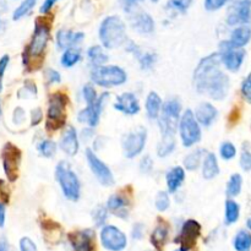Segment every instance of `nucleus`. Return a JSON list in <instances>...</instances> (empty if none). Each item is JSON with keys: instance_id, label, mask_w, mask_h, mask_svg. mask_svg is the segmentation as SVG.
<instances>
[{"instance_id": "nucleus-50", "label": "nucleus", "mask_w": 251, "mask_h": 251, "mask_svg": "<svg viewBox=\"0 0 251 251\" xmlns=\"http://www.w3.org/2000/svg\"><path fill=\"white\" fill-rule=\"evenodd\" d=\"M10 58L9 55H4L0 59V92L2 91V77H4L5 70H6L7 65H9Z\"/></svg>"}, {"instance_id": "nucleus-2", "label": "nucleus", "mask_w": 251, "mask_h": 251, "mask_svg": "<svg viewBox=\"0 0 251 251\" xmlns=\"http://www.w3.org/2000/svg\"><path fill=\"white\" fill-rule=\"evenodd\" d=\"M100 39L105 49H114L126 41V26L119 16H108L100 26Z\"/></svg>"}, {"instance_id": "nucleus-48", "label": "nucleus", "mask_w": 251, "mask_h": 251, "mask_svg": "<svg viewBox=\"0 0 251 251\" xmlns=\"http://www.w3.org/2000/svg\"><path fill=\"white\" fill-rule=\"evenodd\" d=\"M140 169H141L142 173L145 174L151 173L152 169H153V161H152L151 157L145 156L144 158L141 159V162H140Z\"/></svg>"}, {"instance_id": "nucleus-17", "label": "nucleus", "mask_w": 251, "mask_h": 251, "mask_svg": "<svg viewBox=\"0 0 251 251\" xmlns=\"http://www.w3.org/2000/svg\"><path fill=\"white\" fill-rule=\"evenodd\" d=\"M59 146H60L61 151L65 154H68L69 157H74L77 154L78 150H80V145H78V136L75 127L69 125L64 130L60 142H59Z\"/></svg>"}, {"instance_id": "nucleus-22", "label": "nucleus", "mask_w": 251, "mask_h": 251, "mask_svg": "<svg viewBox=\"0 0 251 251\" xmlns=\"http://www.w3.org/2000/svg\"><path fill=\"white\" fill-rule=\"evenodd\" d=\"M102 108H100L97 105V103L95 104L87 105L86 108L81 109L77 114V120L83 124H87L88 126L96 127L100 123V113H102Z\"/></svg>"}, {"instance_id": "nucleus-3", "label": "nucleus", "mask_w": 251, "mask_h": 251, "mask_svg": "<svg viewBox=\"0 0 251 251\" xmlns=\"http://www.w3.org/2000/svg\"><path fill=\"white\" fill-rule=\"evenodd\" d=\"M49 37H50V22L46 17H39L36 21L31 43L27 47L26 54H25V64L27 63V60L43 56L47 44L49 42Z\"/></svg>"}, {"instance_id": "nucleus-47", "label": "nucleus", "mask_w": 251, "mask_h": 251, "mask_svg": "<svg viewBox=\"0 0 251 251\" xmlns=\"http://www.w3.org/2000/svg\"><path fill=\"white\" fill-rule=\"evenodd\" d=\"M240 167L243 171L250 172L251 171V152L243 151L240 154Z\"/></svg>"}, {"instance_id": "nucleus-38", "label": "nucleus", "mask_w": 251, "mask_h": 251, "mask_svg": "<svg viewBox=\"0 0 251 251\" xmlns=\"http://www.w3.org/2000/svg\"><path fill=\"white\" fill-rule=\"evenodd\" d=\"M37 149L42 156L46 157V158H51L56 152V144L51 140H43L42 142H39Z\"/></svg>"}, {"instance_id": "nucleus-55", "label": "nucleus", "mask_w": 251, "mask_h": 251, "mask_svg": "<svg viewBox=\"0 0 251 251\" xmlns=\"http://www.w3.org/2000/svg\"><path fill=\"white\" fill-rule=\"evenodd\" d=\"M56 1H58V0H44L43 5H42V7H41V12L47 14V12L50 11V9L53 7V5L55 4Z\"/></svg>"}, {"instance_id": "nucleus-13", "label": "nucleus", "mask_w": 251, "mask_h": 251, "mask_svg": "<svg viewBox=\"0 0 251 251\" xmlns=\"http://www.w3.org/2000/svg\"><path fill=\"white\" fill-rule=\"evenodd\" d=\"M86 159H87L88 167H90V169L92 171V173L95 174L97 180L100 181L103 186L114 185V176H113L110 168L104 163V162L100 161V159L98 158L97 154H96L92 150H86Z\"/></svg>"}, {"instance_id": "nucleus-23", "label": "nucleus", "mask_w": 251, "mask_h": 251, "mask_svg": "<svg viewBox=\"0 0 251 251\" xmlns=\"http://www.w3.org/2000/svg\"><path fill=\"white\" fill-rule=\"evenodd\" d=\"M126 50L130 51V53H134L135 55L137 56L142 70H150V69L153 68V65L156 64L157 54L152 53V51H146V53H144V51H141L137 48V46L134 42H129Z\"/></svg>"}, {"instance_id": "nucleus-64", "label": "nucleus", "mask_w": 251, "mask_h": 251, "mask_svg": "<svg viewBox=\"0 0 251 251\" xmlns=\"http://www.w3.org/2000/svg\"><path fill=\"white\" fill-rule=\"evenodd\" d=\"M0 26H1V21H0Z\"/></svg>"}, {"instance_id": "nucleus-49", "label": "nucleus", "mask_w": 251, "mask_h": 251, "mask_svg": "<svg viewBox=\"0 0 251 251\" xmlns=\"http://www.w3.org/2000/svg\"><path fill=\"white\" fill-rule=\"evenodd\" d=\"M46 76L49 83H59L61 81V76L59 74V71L54 70V69H48L46 73Z\"/></svg>"}, {"instance_id": "nucleus-63", "label": "nucleus", "mask_w": 251, "mask_h": 251, "mask_svg": "<svg viewBox=\"0 0 251 251\" xmlns=\"http://www.w3.org/2000/svg\"><path fill=\"white\" fill-rule=\"evenodd\" d=\"M176 251H183L181 249H178V250H176Z\"/></svg>"}, {"instance_id": "nucleus-57", "label": "nucleus", "mask_w": 251, "mask_h": 251, "mask_svg": "<svg viewBox=\"0 0 251 251\" xmlns=\"http://www.w3.org/2000/svg\"><path fill=\"white\" fill-rule=\"evenodd\" d=\"M5 225V206L4 203L0 202V228L4 227Z\"/></svg>"}, {"instance_id": "nucleus-24", "label": "nucleus", "mask_w": 251, "mask_h": 251, "mask_svg": "<svg viewBox=\"0 0 251 251\" xmlns=\"http://www.w3.org/2000/svg\"><path fill=\"white\" fill-rule=\"evenodd\" d=\"M132 27L139 33L149 34L154 31V21L147 12H139L132 19Z\"/></svg>"}, {"instance_id": "nucleus-21", "label": "nucleus", "mask_w": 251, "mask_h": 251, "mask_svg": "<svg viewBox=\"0 0 251 251\" xmlns=\"http://www.w3.org/2000/svg\"><path fill=\"white\" fill-rule=\"evenodd\" d=\"M218 115V110L215 105H212L208 102H203L196 108L195 110V117L200 125L202 126H211L212 123L215 122L216 118Z\"/></svg>"}, {"instance_id": "nucleus-30", "label": "nucleus", "mask_w": 251, "mask_h": 251, "mask_svg": "<svg viewBox=\"0 0 251 251\" xmlns=\"http://www.w3.org/2000/svg\"><path fill=\"white\" fill-rule=\"evenodd\" d=\"M176 146V142L174 134H162V139L157 146V156L161 157V158L168 157L169 154L173 153Z\"/></svg>"}, {"instance_id": "nucleus-15", "label": "nucleus", "mask_w": 251, "mask_h": 251, "mask_svg": "<svg viewBox=\"0 0 251 251\" xmlns=\"http://www.w3.org/2000/svg\"><path fill=\"white\" fill-rule=\"evenodd\" d=\"M102 245L109 251H122L126 248L127 238L115 226H104L100 230Z\"/></svg>"}, {"instance_id": "nucleus-41", "label": "nucleus", "mask_w": 251, "mask_h": 251, "mask_svg": "<svg viewBox=\"0 0 251 251\" xmlns=\"http://www.w3.org/2000/svg\"><path fill=\"white\" fill-rule=\"evenodd\" d=\"M154 206L158 211L161 212H164L169 208L171 206V199H169L168 194L166 191H159L156 195V200H154Z\"/></svg>"}, {"instance_id": "nucleus-27", "label": "nucleus", "mask_w": 251, "mask_h": 251, "mask_svg": "<svg viewBox=\"0 0 251 251\" xmlns=\"http://www.w3.org/2000/svg\"><path fill=\"white\" fill-rule=\"evenodd\" d=\"M251 39V27L249 25H242V26L235 27L230 33L229 41L234 46L239 48H244Z\"/></svg>"}, {"instance_id": "nucleus-62", "label": "nucleus", "mask_w": 251, "mask_h": 251, "mask_svg": "<svg viewBox=\"0 0 251 251\" xmlns=\"http://www.w3.org/2000/svg\"><path fill=\"white\" fill-rule=\"evenodd\" d=\"M151 1L152 2H157V1H158V0H151Z\"/></svg>"}, {"instance_id": "nucleus-29", "label": "nucleus", "mask_w": 251, "mask_h": 251, "mask_svg": "<svg viewBox=\"0 0 251 251\" xmlns=\"http://www.w3.org/2000/svg\"><path fill=\"white\" fill-rule=\"evenodd\" d=\"M220 174V166L218 159L215 153H207L202 162V176L207 180L216 178Z\"/></svg>"}, {"instance_id": "nucleus-40", "label": "nucleus", "mask_w": 251, "mask_h": 251, "mask_svg": "<svg viewBox=\"0 0 251 251\" xmlns=\"http://www.w3.org/2000/svg\"><path fill=\"white\" fill-rule=\"evenodd\" d=\"M221 157H222L225 161H230V159L234 158L237 156V149H235L234 145L229 141H226L221 145L220 149Z\"/></svg>"}, {"instance_id": "nucleus-31", "label": "nucleus", "mask_w": 251, "mask_h": 251, "mask_svg": "<svg viewBox=\"0 0 251 251\" xmlns=\"http://www.w3.org/2000/svg\"><path fill=\"white\" fill-rule=\"evenodd\" d=\"M233 247L237 251H251V233L249 230H239L233 239Z\"/></svg>"}, {"instance_id": "nucleus-10", "label": "nucleus", "mask_w": 251, "mask_h": 251, "mask_svg": "<svg viewBox=\"0 0 251 251\" xmlns=\"http://www.w3.org/2000/svg\"><path fill=\"white\" fill-rule=\"evenodd\" d=\"M147 141V130L145 127H137L123 139V151L126 158H135L145 149Z\"/></svg>"}, {"instance_id": "nucleus-44", "label": "nucleus", "mask_w": 251, "mask_h": 251, "mask_svg": "<svg viewBox=\"0 0 251 251\" xmlns=\"http://www.w3.org/2000/svg\"><path fill=\"white\" fill-rule=\"evenodd\" d=\"M229 0H205V9L207 11H217L222 9Z\"/></svg>"}, {"instance_id": "nucleus-36", "label": "nucleus", "mask_w": 251, "mask_h": 251, "mask_svg": "<svg viewBox=\"0 0 251 251\" xmlns=\"http://www.w3.org/2000/svg\"><path fill=\"white\" fill-rule=\"evenodd\" d=\"M243 188V176L240 174L234 173L230 176L227 184V195L229 198H235L242 193Z\"/></svg>"}, {"instance_id": "nucleus-28", "label": "nucleus", "mask_w": 251, "mask_h": 251, "mask_svg": "<svg viewBox=\"0 0 251 251\" xmlns=\"http://www.w3.org/2000/svg\"><path fill=\"white\" fill-rule=\"evenodd\" d=\"M162 107H163V103H162L158 93L150 92L146 98V104H145L146 113L150 119H158L162 112Z\"/></svg>"}, {"instance_id": "nucleus-42", "label": "nucleus", "mask_w": 251, "mask_h": 251, "mask_svg": "<svg viewBox=\"0 0 251 251\" xmlns=\"http://www.w3.org/2000/svg\"><path fill=\"white\" fill-rule=\"evenodd\" d=\"M82 96H83V100H85V102L87 103V105L95 104L98 100L97 91H96V88L93 87L92 85H90V83L83 86Z\"/></svg>"}, {"instance_id": "nucleus-4", "label": "nucleus", "mask_w": 251, "mask_h": 251, "mask_svg": "<svg viewBox=\"0 0 251 251\" xmlns=\"http://www.w3.org/2000/svg\"><path fill=\"white\" fill-rule=\"evenodd\" d=\"M55 179L60 185L64 196L70 201H77L80 199L81 185L77 176L71 168L70 163L65 161L59 162L55 167Z\"/></svg>"}, {"instance_id": "nucleus-39", "label": "nucleus", "mask_w": 251, "mask_h": 251, "mask_svg": "<svg viewBox=\"0 0 251 251\" xmlns=\"http://www.w3.org/2000/svg\"><path fill=\"white\" fill-rule=\"evenodd\" d=\"M92 218L95 221V225L97 227H102L104 223L107 222L108 218V208L103 207V206H98L92 211Z\"/></svg>"}, {"instance_id": "nucleus-26", "label": "nucleus", "mask_w": 251, "mask_h": 251, "mask_svg": "<svg viewBox=\"0 0 251 251\" xmlns=\"http://www.w3.org/2000/svg\"><path fill=\"white\" fill-rule=\"evenodd\" d=\"M184 180H185V171L181 167H174L166 176L167 186L171 193H176L178 189L183 185Z\"/></svg>"}, {"instance_id": "nucleus-56", "label": "nucleus", "mask_w": 251, "mask_h": 251, "mask_svg": "<svg viewBox=\"0 0 251 251\" xmlns=\"http://www.w3.org/2000/svg\"><path fill=\"white\" fill-rule=\"evenodd\" d=\"M93 127L88 126L86 127V129L82 130V132H81V139L83 140V141H88V140L91 139V137L93 136Z\"/></svg>"}, {"instance_id": "nucleus-6", "label": "nucleus", "mask_w": 251, "mask_h": 251, "mask_svg": "<svg viewBox=\"0 0 251 251\" xmlns=\"http://www.w3.org/2000/svg\"><path fill=\"white\" fill-rule=\"evenodd\" d=\"M66 105H68V97L64 93L56 92L50 96L46 123V127L48 131H56L65 126Z\"/></svg>"}, {"instance_id": "nucleus-34", "label": "nucleus", "mask_w": 251, "mask_h": 251, "mask_svg": "<svg viewBox=\"0 0 251 251\" xmlns=\"http://www.w3.org/2000/svg\"><path fill=\"white\" fill-rule=\"evenodd\" d=\"M87 58L93 66H100L108 61V55L100 46L91 47L87 50Z\"/></svg>"}, {"instance_id": "nucleus-8", "label": "nucleus", "mask_w": 251, "mask_h": 251, "mask_svg": "<svg viewBox=\"0 0 251 251\" xmlns=\"http://www.w3.org/2000/svg\"><path fill=\"white\" fill-rule=\"evenodd\" d=\"M181 103L176 98L168 100L162 107L161 115L158 118L162 134H176V126L180 120Z\"/></svg>"}, {"instance_id": "nucleus-7", "label": "nucleus", "mask_w": 251, "mask_h": 251, "mask_svg": "<svg viewBox=\"0 0 251 251\" xmlns=\"http://www.w3.org/2000/svg\"><path fill=\"white\" fill-rule=\"evenodd\" d=\"M179 132L184 147H191L201 140L200 123L196 119L193 110L186 109L179 120Z\"/></svg>"}, {"instance_id": "nucleus-53", "label": "nucleus", "mask_w": 251, "mask_h": 251, "mask_svg": "<svg viewBox=\"0 0 251 251\" xmlns=\"http://www.w3.org/2000/svg\"><path fill=\"white\" fill-rule=\"evenodd\" d=\"M25 120V110L22 108H16L14 112V123L15 124H21Z\"/></svg>"}, {"instance_id": "nucleus-52", "label": "nucleus", "mask_w": 251, "mask_h": 251, "mask_svg": "<svg viewBox=\"0 0 251 251\" xmlns=\"http://www.w3.org/2000/svg\"><path fill=\"white\" fill-rule=\"evenodd\" d=\"M145 233V226L142 223H136L132 228V238L134 239H142Z\"/></svg>"}, {"instance_id": "nucleus-61", "label": "nucleus", "mask_w": 251, "mask_h": 251, "mask_svg": "<svg viewBox=\"0 0 251 251\" xmlns=\"http://www.w3.org/2000/svg\"><path fill=\"white\" fill-rule=\"evenodd\" d=\"M1 114H2V110H1V102H0V118H1Z\"/></svg>"}, {"instance_id": "nucleus-59", "label": "nucleus", "mask_w": 251, "mask_h": 251, "mask_svg": "<svg viewBox=\"0 0 251 251\" xmlns=\"http://www.w3.org/2000/svg\"><path fill=\"white\" fill-rule=\"evenodd\" d=\"M247 226H248V228H249V230L251 232V217L247 221Z\"/></svg>"}, {"instance_id": "nucleus-16", "label": "nucleus", "mask_w": 251, "mask_h": 251, "mask_svg": "<svg viewBox=\"0 0 251 251\" xmlns=\"http://www.w3.org/2000/svg\"><path fill=\"white\" fill-rule=\"evenodd\" d=\"M95 232L92 229L78 230L69 234V240L74 251H95Z\"/></svg>"}, {"instance_id": "nucleus-1", "label": "nucleus", "mask_w": 251, "mask_h": 251, "mask_svg": "<svg viewBox=\"0 0 251 251\" xmlns=\"http://www.w3.org/2000/svg\"><path fill=\"white\" fill-rule=\"evenodd\" d=\"M220 53H213L199 63L194 71V86L196 91L215 100H222L228 96L230 80L221 70Z\"/></svg>"}, {"instance_id": "nucleus-25", "label": "nucleus", "mask_w": 251, "mask_h": 251, "mask_svg": "<svg viewBox=\"0 0 251 251\" xmlns=\"http://www.w3.org/2000/svg\"><path fill=\"white\" fill-rule=\"evenodd\" d=\"M158 225L154 228L153 232L151 234V243L154 248L158 251L163 250L164 245H166L167 240H168L169 235V228L167 226V223L164 221H162L161 218L158 220Z\"/></svg>"}, {"instance_id": "nucleus-58", "label": "nucleus", "mask_w": 251, "mask_h": 251, "mask_svg": "<svg viewBox=\"0 0 251 251\" xmlns=\"http://www.w3.org/2000/svg\"><path fill=\"white\" fill-rule=\"evenodd\" d=\"M0 251H9V244L5 239H0Z\"/></svg>"}, {"instance_id": "nucleus-45", "label": "nucleus", "mask_w": 251, "mask_h": 251, "mask_svg": "<svg viewBox=\"0 0 251 251\" xmlns=\"http://www.w3.org/2000/svg\"><path fill=\"white\" fill-rule=\"evenodd\" d=\"M242 95L248 102L251 103V74L247 76L242 83Z\"/></svg>"}, {"instance_id": "nucleus-12", "label": "nucleus", "mask_w": 251, "mask_h": 251, "mask_svg": "<svg viewBox=\"0 0 251 251\" xmlns=\"http://www.w3.org/2000/svg\"><path fill=\"white\" fill-rule=\"evenodd\" d=\"M229 26L251 24V0H232L227 15Z\"/></svg>"}, {"instance_id": "nucleus-60", "label": "nucleus", "mask_w": 251, "mask_h": 251, "mask_svg": "<svg viewBox=\"0 0 251 251\" xmlns=\"http://www.w3.org/2000/svg\"><path fill=\"white\" fill-rule=\"evenodd\" d=\"M2 185H4V183H2V181L0 180V193H1V188H2Z\"/></svg>"}, {"instance_id": "nucleus-32", "label": "nucleus", "mask_w": 251, "mask_h": 251, "mask_svg": "<svg viewBox=\"0 0 251 251\" xmlns=\"http://www.w3.org/2000/svg\"><path fill=\"white\" fill-rule=\"evenodd\" d=\"M240 216V206L234 200L229 199L226 201V213H225V222L227 226L234 225Z\"/></svg>"}, {"instance_id": "nucleus-19", "label": "nucleus", "mask_w": 251, "mask_h": 251, "mask_svg": "<svg viewBox=\"0 0 251 251\" xmlns=\"http://www.w3.org/2000/svg\"><path fill=\"white\" fill-rule=\"evenodd\" d=\"M114 108L125 115H135L140 112V102L134 93L125 92L118 96Z\"/></svg>"}, {"instance_id": "nucleus-11", "label": "nucleus", "mask_w": 251, "mask_h": 251, "mask_svg": "<svg viewBox=\"0 0 251 251\" xmlns=\"http://www.w3.org/2000/svg\"><path fill=\"white\" fill-rule=\"evenodd\" d=\"M2 168L9 181L14 183L19 176L20 162H21V151L15 145L6 144L2 149Z\"/></svg>"}, {"instance_id": "nucleus-35", "label": "nucleus", "mask_w": 251, "mask_h": 251, "mask_svg": "<svg viewBox=\"0 0 251 251\" xmlns=\"http://www.w3.org/2000/svg\"><path fill=\"white\" fill-rule=\"evenodd\" d=\"M203 154H205V150L202 149L195 150L194 152L189 153L188 156L184 158V167H185L188 171H196V169L200 167Z\"/></svg>"}, {"instance_id": "nucleus-51", "label": "nucleus", "mask_w": 251, "mask_h": 251, "mask_svg": "<svg viewBox=\"0 0 251 251\" xmlns=\"http://www.w3.org/2000/svg\"><path fill=\"white\" fill-rule=\"evenodd\" d=\"M43 119V112H42L41 108H36L31 112V125L32 126H36Z\"/></svg>"}, {"instance_id": "nucleus-37", "label": "nucleus", "mask_w": 251, "mask_h": 251, "mask_svg": "<svg viewBox=\"0 0 251 251\" xmlns=\"http://www.w3.org/2000/svg\"><path fill=\"white\" fill-rule=\"evenodd\" d=\"M36 4L37 0H24V1L19 5V7L14 11L12 19H14L15 21H17V20L25 17L27 14H29V12L32 11V9L36 6Z\"/></svg>"}, {"instance_id": "nucleus-54", "label": "nucleus", "mask_w": 251, "mask_h": 251, "mask_svg": "<svg viewBox=\"0 0 251 251\" xmlns=\"http://www.w3.org/2000/svg\"><path fill=\"white\" fill-rule=\"evenodd\" d=\"M142 0H123V4H124V10L125 11H131L132 7L136 6L139 2H141Z\"/></svg>"}, {"instance_id": "nucleus-46", "label": "nucleus", "mask_w": 251, "mask_h": 251, "mask_svg": "<svg viewBox=\"0 0 251 251\" xmlns=\"http://www.w3.org/2000/svg\"><path fill=\"white\" fill-rule=\"evenodd\" d=\"M20 251H38L37 245L28 237H24L20 240Z\"/></svg>"}, {"instance_id": "nucleus-14", "label": "nucleus", "mask_w": 251, "mask_h": 251, "mask_svg": "<svg viewBox=\"0 0 251 251\" xmlns=\"http://www.w3.org/2000/svg\"><path fill=\"white\" fill-rule=\"evenodd\" d=\"M200 234V223L195 220H188L183 223L180 233H179V235L176 238L174 242L180 245V249L183 251H189L195 247Z\"/></svg>"}, {"instance_id": "nucleus-33", "label": "nucleus", "mask_w": 251, "mask_h": 251, "mask_svg": "<svg viewBox=\"0 0 251 251\" xmlns=\"http://www.w3.org/2000/svg\"><path fill=\"white\" fill-rule=\"evenodd\" d=\"M80 60H81L80 49H77L76 47H70V48L65 49L60 61H61V65H63L64 68H73V66H75Z\"/></svg>"}, {"instance_id": "nucleus-20", "label": "nucleus", "mask_w": 251, "mask_h": 251, "mask_svg": "<svg viewBox=\"0 0 251 251\" xmlns=\"http://www.w3.org/2000/svg\"><path fill=\"white\" fill-rule=\"evenodd\" d=\"M85 34L82 32H73L70 29H59L56 33V47L59 49H66L76 47L83 41Z\"/></svg>"}, {"instance_id": "nucleus-9", "label": "nucleus", "mask_w": 251, "mask_h": 251, "mask_svg": "<svg viewBox=\"0 0 251 251\" xmlns=\"http://www.w3.org/2000/svg\"><path fill=\"white\" fill-rule=\"evenodd\" d=\"M218 53H220L221 61H222L223 65L226 66L227 70L232 71V73H237L242 68L243 63H244V48H239V47L234 46L229 39L221 42Z\"/></svg>"}, {"instance_id": "nucleus-5", "label": "nucleus", "mask_w": 251, "mask_h": 251, "mask_svg": "<svg viewBox=\"0 0 251 251\" xmlns=\"http://www.w3.org/2000/svg\"><path fill=\"white\" fill-rule=\"evenodd\" d=\"M91 80L100 87L110 88L124 85L127 80V75L124 69L120 66L100 65L93 66L91 71Z\"/></svg>"}, {"instance_id": "nucleus-43", "label": "nucleus", "mask_w": 251, "mask_h": 251, "mask_svg": "<svg viewBox=\"0 0 251 251\" xmlns=\"http://www.w3.org/2000/svg\"><path fill=\"white\" fill-rule=\"evenodd\" d=\"M193 0H169V6L179 12H185L190 7Z\"/></svg>"}, {"instance_id": "nucleus-18", "label": "nucleus", "mask_w": 251, "mask_h": 251, "mask_svg": "<svg viewBox=\"0 0 251 251\" xmlns=\"http://www.w3.org/2000/svg\"><path fill=\"white\" fill-rule=\"evenodd\" d=\"M129 198L122 193L113 194L107 201L108 211H110L113 215L118 216V217L120 218H126L127 216H129Z\"/></svg>"}]
</instances>
